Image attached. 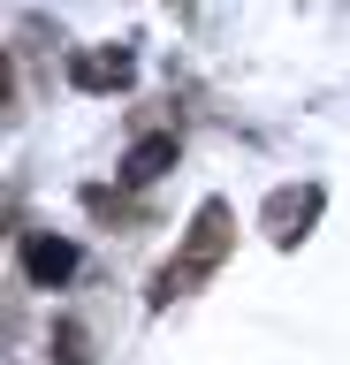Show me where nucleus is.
<instances>
[{"mask_svg": "<svg viewBox=\"0 0 350 365\" xmlns=\"http://www.w3.org/2000/svg\"><path fill=\"white\" fill-rule=\"evenodd\" d=\"M236 251V213H229V198H198V213H190V228H183V244H175V259H168L160 274H153V304H175V297H190V289H206L213 274H221V259Z\"/></svg>", "mask_w": 350, "mask_h": 365, "instance_id": "nucleus-1", "label": "nucleus"}, {"mask_svg": "<svg viewBox=\"0 0 350 365\" xmlns=\"http://www.w3.org/2000/svg\"><path fill=\"white\" fill-rule=\"evenodd\" d=\"M320 205H327V190H320V182H282L274 198L259 205V228H267V244L297 251L304 236H312V221H320Z\"/></svg>", "mask_w": 350, "mask_h": 365, "instance_id": "nucleus-2", "label": "nucleus"}, {"mask_svg": "<svg viewBox=\"0 0 350 365\" xmlns=\"http://www.w3.org/2000/svg\"><path fill=\"white\" fill-rule=\"evenodd\" d=\"M69 84L76 91H130L138 84V53L130 46H92V53L69 61Z\"/></svg>", "mask_w": 350, "mask_h": 365, "instance_id": "nucleus-3", "label": "nucleus"}, {"mask_svg": "<svg viewBox=\"0 0 350 365\" xmlns=\"http://www.w3.org/2000/svg\"><path fill=\"white\" fill-rule=\"evenodd\" d=\"M76 267H84V251H76L69 236H24V274L38 282V289H61V282H76Z\"/></svg>", "mask_w": 350, "mask_h": 365, "instance_id": "nucleus-4", "label": "nucleus"}, {"mask_svg": "<svg viewBox=\"0 0 350 365\" xmlns=\"http://www.w3.org/2000/svg\"><path fill=\"white\" fill-rule=\"evenodd\" d=\"M168 168H175V130H153V137H138V145L122 153V168H115V175L130 182V190H145V182H160Z\"/></svg>", "mask_w": 350, "mask_h": 365, "instance_id": "nucleus-5", "label": "nucleus"}, {"mask_svg": "<svg viewBox=\"0 0 350 365\" xmlns=\"http://www.w3.org/2000/svg\"><path fill=\"white\" fill-rule=\"evenodd\" d=\"M84 213H99V221H145V205L130 190H107V182H84Z\"/></svg>", "mask_w": 350, "mask_h": 365, "instance_id": "nucleus-6", "label": "nucleus"}, {"mask_svg": "<svg viewBox=\"0 0 350 365\" xmlns=\"http://www.w3.org/2000/svg\"><path fill=\"white\" fill-rule=\"evenodd\" d=\"M53 358H61V365H84V358H92V350H84V327H76V319H61V327H53Z\"/></svg>", "mask_w": 350, "mask_h": 365, "instance_id": "nucleus-7", "label": "nucleus"}]
</instances>
